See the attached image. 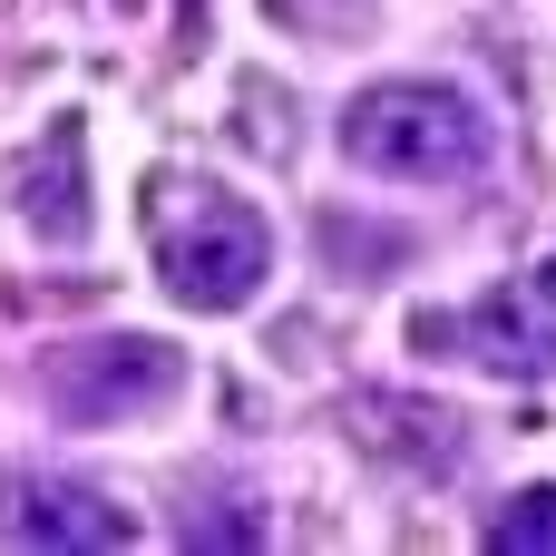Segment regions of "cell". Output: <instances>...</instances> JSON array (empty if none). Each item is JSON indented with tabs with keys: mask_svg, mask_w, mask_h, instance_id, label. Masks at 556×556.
<instances>
[{
	"mask_svg": "<svg viewBox=\"0 0 556 556\" xmlns=\"http://www.w3.org/2000/svg\"><path fill=\"white\" fill-rule=\"evenodd\" d=\"M342 156L391 186H459L498 156V127L450 78H381L342 108Z\"/></svg>",
	"mask_w": 556,
	"mask_h": 556,
	"instance_id": "1",
	"label": "cell"
},
{
	"mask_svg": "<svg viewBox=\"0 0 556 556\" xmlns=\"http://www.w3.org/2000/svg\"><path fill=\"white\" fill-rule=\"evenodd\" d=\"M186 391V352L156 342V332H98V342H59L39 352V401L68 420V430H117V420H147Z\"/></svg>",
	"mask_w": 556,
	"mask_h": 556,
	"instance_id": "2",
	"label": "cell"
},
{
	"mask_svg": "<svg viewBox=\"0 0 556 556\" xmlns=\"http://www.w3.org/2000/svg\"><path fill=\"white\" fill-rule=\"evenodd\" d=\"M410 352H459L498 381H556V254L479 293L469 313H410Z\"/></svg>",
	"mask_w": 556,
	"mask_h": 556,
	"instance_id": "3",
	"label": "cell"
},
{
	"mask_svg": "<svg viewBox=\"0 0 556 556\" xmlns=\"http://www.w3.org/2000/svg\"><path fill=\"white\" fill-rule=\"evenodd\" d=\"M156 274L186 313H244L274 274V225L244 205V195H205L186 225L156 235Z\"/></svg>",
	"mask_w": 556,
	"mask_h": 556,
	"instance_id": "4",
	"label": "cell"
},
{
	"mask_svg": "<svg viewBox=\"0 0 556 556\" xmlns=\"http://www.w3.org/2000/svg\"><path fill=\"white\" fill-rule=\"evenodd\" d=\"M0 538L10 547H78V556H108L137 538V518L88 489V479H59V469H10L0 479Z\"/></svg>",
	"mask_w": 556,
	"mask_h": 556,
	"instance_id": "5",
	"label": "cell"
},
{
	"mask_svg": "<svg viewBox=\"0 0 556 556\" xmlns=\"http://www.w3.org/2000/svg\"><path fill=\"white\" fill-rule=\"evenodd\" d=\"M342 420H352V440H362L371 459H391V469H410V479H450V469L469 459V420H459L450 401H420V391H352Z\"/></svg>",
	"mask_w": 556,
	"mask_h": 556,
	"instance_id": "6",
	"label": "cell"
},
{
	"mask_svg": "<svg viewBox=\"0 0 556 556\" xmlns=\"http://www.w3.org/2000/svg\"><path fill=\"white\" fill-rule=\"evenodd\" d=\"M10 195H20V225L39 244H78L88 235V137L78 117H59L20 166H10Z\"/></svg>",
	"mask_w": 556,
	"mask_h": 556,
	"instance_id": "7",
	"label": "cell"
},
{
	"mask_svg": "<svg viewBox=\"0 0 556 556\" xmlns=\"http://www.w3.org/2000/svg\"><path fill=\"white\" fill-rule=\"evenodd\" d=\"M479 538H489V556H556V489H518Z\"/></svg>",
	"mask_w": 556,
	"mask_h": 556,
	"instance_id": "8",
	"label": "cell"
},
{
	"mask_svg": "<svg viewBox=\"0 0 556 556\" xmlns=\"http://www.w3.org/2000/svg\"><path fill=\"white\" fill-rule=\"evenodd\" d=\"M323 254H332L342 274H362V283H371L381 264H401V254H410V235H371V225H352V215H323Z\"/></svg>",
	"mask_w": 556,
	"mask_h": 556,
	"instance_id": "9",
	"label": "cell"
},
{
	"mask_svg": "<svg viewBox=\"0 0 556 556\" xmlns=\"http://www.w3.org/2000/svg\"><path fill=\"white\" fill-rule=\"evenodd\" d=\"M225 518H186L176 538L186 547H264V518H254V498H215Z\"/></svg>",
	"mask_w": 556,
	"mask_h": 556,
	"instance_id": "10",
	"label": "cell"
}]
</instances>
